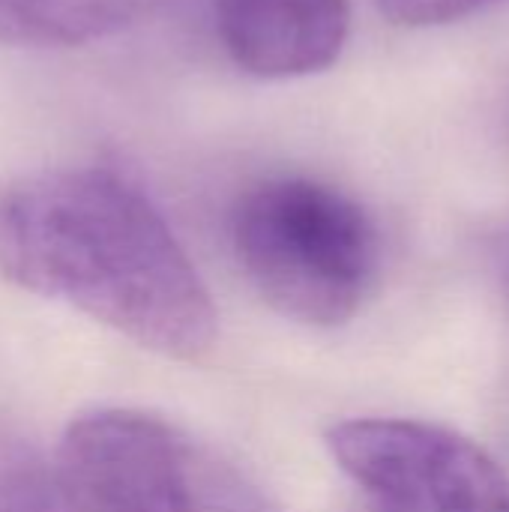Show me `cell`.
<instances>
[{"label": "cell", "mask_w": 509, "mask_h": 512, "mask_svg": "<svg viewBox=\"0 0 509 512\" xmlns=\"http://www.w3.org/2000/svg\"><path fill=\"white\" fill-rule=\"evenodd\" d=\"M0 273L171 360H201L219 315L150 198L105 168H51L0 189Z\"/></svg>", "instance_id": "1"}, {"label": "cell", "mask_w": 509, "mask_h": 512, "mask_svg": "<svg viewBox=\"0 0 509 512\" xmlns=\"http://www.w3.org/2000/svg\"><path fill=\"white\" fill-rule=\"evenodd\" d=\"M231 237L246 279L291 321L339 327L372 294L381 261L375 222L327 183L276 177L252 186L234 210Z\"/></svg>", "instance_id": "2"}, {"label": "cell", "mask_w": 509, "mask_h": 512, "mask_svg": "<svg viewBox=\"0 0 509 512\" xmlns=\"http://www.w3.org/2000/svg\"><path fill=\"white\" fill-rule=\"evenodd\" d=\"M54 495L63 512H282L234 462L141 411L75 420Z\"/></svg>", "instance_id": "3"}, {"label": "cell", "mask_w": 509, "mask_h": 512, "mask_svg": "<svg viewBox=\"0 0 509 512\" xmlns=\"http://www.w3.org/2000/svg\"><path fill=\"white\" fill-rule=\"evenodd\" d=\"M333 462L372 501L417 512H509V477L471 438L402 417H363L327 429Z\"/></svg>", "instance_id": "4"}, {"label": "cell", "mask_w": 509, "mask_h": 512, "mask_svg": "<svg viewBox=\"0 0 509 512\" xmlns=\"http://www.w3.org/2000/svg\"><path fill=\"white\" fill-rule=\"evenodd\" d=\"M231 60L258 78H303L333 66L348 42V0H216Z\"/></svg>", "instance_id": "5"}, {"label": "cell", "mask_w": 509, "mask_h": 512, "mask_svg": "<svg viewBox=\"0 0 509 512\" xmlns=\"http://www.w3.org/2000/svg\"><path fill=\"white\" fill-rule=\"evenodd\" d=\"M156 0H0V45L69 48L135 24Z\"/></svg>", "instance_id": "6"}, {"label": "cell", "mask_w": 509, "mask_h": 512, "mask_svg": "<svg viewBox=\"0 0 509 512\" xmlns=\"http://www.w3.org/2000/svg\"><path fill=\"white\" fill-rule=\"evenodd\" d=\"M501 3L509 0H378V9L402 27H438L480 15Z\"/></svg>", "instance_id": "7"}, {"label": "cell", "mask_w": 509, "mask_h": 512, "mask_svg": "<svg viewBox=\"0 0 509 512\" xmlns=\"http://www.w3.org/2000/svg\"><path fill=\"white\" fill-rule=\"evenodd\" d=\"M0 512H63V507L39 471L18 468L0 483Z\"/></svg>", "instance_id": "8"}, {"label": "cell", "mask_w": 509, "mask_h": 512, "mask_svg": "<svg viewBox=\"0 0 509 512\" xmlns=\"http://www.w3.org/2000/svg\"><path fill=\"white\" fill-rule=\"evenodd\" d=\"M369 512H417L411 507H399V504H384V501H372V510Z\"/></svg>", "instance_id": "9"}]
</instances>
